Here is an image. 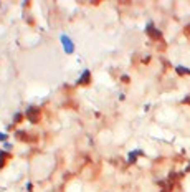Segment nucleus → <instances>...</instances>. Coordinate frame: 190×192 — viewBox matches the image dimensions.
<instances>
[{
	"mask_svg": "<svg viewBox=\"0 0 190 192\" xmlns=\"http://www.w3.org/2000/svg\"><path fill=\"white\" fill-rule=\"evenodd\" d=\"M27 191H33V186H32V182L27 184Z\"/></svg>",
	"mask_w": 190,
	"mask_h": 192,
	"instance_id": "12",
	"label": "nucleus"
},
{
	"mask_svg": "<svg viewBox=\"0 0 190 192\" xmlns=\"http://www.w3.org/2000/svg\"><path fill=\"white\" fill-rule=\"evenodd\" d=\"M60 42H61V45H63L65 51H66L68 55H71L73 51H75V43L70 40L68 35H61V37H60Z\"/></svg>",
	"mask_w": 190,
	"mask_h": 192,
	"instance_id": "1",
	"label": "nucleus"
},
{
	"mask_svg": "<svg viewBox=\"0 0 190 192\" xmlns=\"http://www.w3.org/2000/svg\"><path fill=\"white\" fill-rule=\"evenodd\" d=\"M4 149L10 151V149H12V144H9V142H7V144H5V142H4Z\"/></svg>",
	"mask_w": 190,
	"mask_h": 192,
	"instance_id": "11",
	"label": "nucleus"
},
{
	"mask_svg": "<svg viewBox=\"0 0 190 192\" xmlns=\"http://www.w3.org/2000/svg\"><path fill=\"white\" fill-rule=\"evenodd\" d=\"M175 71H177V75H180V76L190 75V70H189V68H185V66H182V65H179V66L175 68Z\"/></svg>",
	"mask_w": 190,
	"mask_h": 192,
	"instance_id": "6",
	"label": "nucleus"
},
{
	"mask_svg": "<svg viewBox=\"0 0 190 192\" xmlns=\"http://www.w3.org/2000/svg\"><path fill=\"white\" fill-rule=\"evenodd\" d=\"M182 103H184V105H190V96H185V98H184V101H182Z\"/></svg>",
	"mask_w": 190,
	"mask_h": 192,
	"instance_id": "10",
	"label": "nucleus"
},
{
	"mask_svg": "<svg viewBox=\"0 0 190 192\" xmlns=\"http://www.w3.org/2000/svg\"><path fill=\"white\" fill-rule=\"evenodd\" d=\"M89 79H91V71H89V70H85L83 73H81V78L78 79L76 83H78V84H88Z\"/></svg>",
	"mask_w": 190,
	"mask_h": 192,
	"instance_id": "5",
	"label": "nucleus"
},
{
	"mask_svg": "<svg viewBox=\"0 0 190 192\" xmlns=\"http://www.w3.org/2000/svg\"><path fill=\"white\" fill-rule=\"evenodd\" d=\"M7 138H9V136H7V134H4V133H0V141H7Z\"/></svg>",
	"mask_w": 190,
	"mask_h": 192,
	"instance_id": "9",
	"label": "nucleus"
},
{
	"mask_svg": "<svg viewBox=\"0 0 190 192\" xmlns=\"http://www.w3.org/2000/svg\"><path fill=\"white\" fill-rule=\"evenodd\" d=\"M187 171H190V164H189V167H187Z\"/></svg>",
	"mask_w": 190,
	"mask_h": 192,
	"instance_id": "14",
	"label": "nucleus"
},
{
	"mask_svg": "<svg viewBox=\"0 0 190 192\" xmlns=\"http://www.w3.org/2000/svg\"><path fill=\"white\" fill-rule=\"evenodd\" d=\"M146 32H147L149 35H151L152 38H156V40H159V38L162 37V32L161 30H156L154 28V22H149L147 27H146Z\"/></svg>",
	"mask_w": 190,
	"mask_h": 192,
	"instance_id": "3",
	"label": "nucleus"
},
{
	"mask_svg": "<svg viewBox=\"0 0 190 192\" xmlns=\"http://www.w3.org/2000/svg\"><path fill=\"white\" fill-rule=\"evenodd\" d=\"M38 116H40V108H37V106H30V108L27 109V118H28L32 123H37Z\"/></svg>",
	"mask_w": 190,
	"mask_h": 192,
	"instance_id": "2",
	"label": "nucleus"
},
{
	"mask_svg": "<svg viewBox=\"0 0 190 192\" xmlns=\"http://www.w3.org/2000/svg\"><path fill=\"white\" fill-rule=\"evenodd\" d=\"M4 166H5V162H4V159L0 157V167H4Z\"/></svg>",
	"mask_w": 190,
	"mask_h": 192,
	"instance_id": "13",
	"label": "nucleus"
},
{
	"mask_svg": "<svg viewBox=\"0 0 190 192\" xmlns=\"http://www.w3.org/2000/svg\"><path fill=\"white\" fill-rule=\"evenodd\" d=\"M22 118H23V114H22V113H15V114H13V121H15V123L22 121Z\"/></svg>",
	"mask_w": 190,
	"mask_h": 192,
	"instance_id": "7",
	"label": "nucleus"
},
{
	"mask_svg": "<svg viewBox=\"0 0 190 192\" xmlns=\"http://www.w3.org/2000/svg\"><path fill=\"white\" fill-rule=\"evenodd\" d=\"M0 157H2V159L10 157V152H9V151H0Z\"/></svg>",
	"mask_w": 190,
	"mask_h": 192,
	"instance_id": "8",
	"label": "nucleus"
},
{
	"mask_svg": "<svg viewBox=\"0 0 190 192\" xmlns=\"http://www.w3.org/2000/svg\"><path fill=\"white\" fill-rule=\"evenodd\" d=\"M139 156H144V151L142 149L131 151V152L127 154V162H129V164H136V161H137V157H139Z\"/></svg>",
	"mask_w": 190,
	"mask_h": 192,
	"instance_id": "4",
	"label": "nucleus"
}]
</instances>
